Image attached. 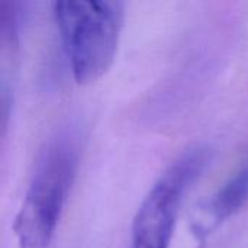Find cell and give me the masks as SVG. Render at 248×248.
<instances>
[{
	"label": "cell",
	"mask_w": 248,
	"mask_h": 248,
	"mask_svg": "<svg viewBox=\"0 0 248 248\" xmlns=\"http://www.w3.org/2000/svg\"><path fill=\"white\" fill-rule=\"evenodd\" d=\"M78 167V148L68 137L52 140L39 154L13 222L20 248H46L57 231Z\"/></svg>",
	"instance_id": "7a4b0ae2"
},
{
	"label": "cell",
	"mask_w": 248,
	"mask_h": 248,
	"mask_svg": "<svg viewBox=\"0 0 248 248\" xmlns=\"http://www.w3.org/2000/svg\"><path fill=\"white\" fill-rule=\"evenodd\" d=\"M248 202V161L215 193L203 201L192 217V231L198 241L205 240Z\"/></svg>",
	"instance_id": "277c9868"
},
{
	"label": "cell",
	"mask_w": 248,
	"mask_h": 248,
	"mask_svg": "<svg viewBox=\"0 0 248 248\" xmlns=\"http://www.w3.org/2000/svg\"><path fill=\"white\" fill-rule=\"evenodd\" d=\"M19 7L20 3L1 0L0 1V45L3 51H13L19 42Z\"/></svg>",
	"instance_id": "5b68a950"
},
{
	"label": "cell",
	"mask_w": 248,
	"mask_h": 248,
	"mask_svg": "<svg viewBox=\"0 0 248 248\" xmlns=\"http://www.w3.org/2000/svg\"><path fill=\"white\" fill-rule=\"evenodd\" d=\"M206 148L195 147L177 157L142 199L131 234V248H169L183 196L208 164Z\"/></svg>",
	"instance_id": "3957f363"
},
{
	"label": "cell",
	"mask_w": 248,
	"mask_h": 248,
	"mask_svg": "<svg viewBox=\"0 0 248 248\" xmlns=\"http://www.w3.org/2000/svg\"><path fill=\"white\" fill-rule=\"evenodd\" d=\"M54 17L78 84L99 80L112 65L125 20L118 0L54 1Z\"/></svg>",
	"instance_id": "6da1fadb"
}]
</instances>
